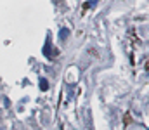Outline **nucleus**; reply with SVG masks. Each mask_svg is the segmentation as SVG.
<instances>
[{"instance_id": "nucleus-1", "label": "nucleus", "mask_w": 149, "mask_h": 130, "mask_svg": "<svg viewBox=\"0 0 149 130\" xmlns=\"http://www.w3.org/2000/svg\"><path fill=\"white\" fill-rule=\"evenodd\" d=\"M68 37H70V30H68V28H61V30H59V40L64 42Z\"/></svg>"}, {"instance_id": "nucleus-2", "label": "nucleus", "mask_w": 149, "mask_h": 130, "mask_svg": "<svg viewBox=\"0 0 149 130\" xmlns=\"http://www.w3.org/2000/svg\"><path fill=\"white\" fill-rule=\"evenodd\" d=\"M43 54H45L47 57H54V56H52V52H50V40H49V38H47L45 47H43Z\"/></svg>"}, {"instance_id": "nucleus-3", "label": "nucleus", "mask_w": 149, "mask_h": 130, "mask_svg": "<svg viewBox=\"0 0 149 130\" xmlns=\"http://www.w3.org/2000/svg\"><path fill=\"white\" fill-rule=\"evenodd\" d=\"M40 90H49V82L45 78H40Z\"/></svg>"}, {"instance_id": "nucleus-4", "label": "nucleus", "mask_w": 149, "mask_h": 130, "mask_svg": "<svg viewBox=\"0 0 149 130\" xmlns=\"http://www.w3.org/2000/svg\"><path fill=\"white\" fill-rule=\"evenodd\" d=\"M95 3H97V0H90V3H88V5H85V7H92V5H95Z\"/></svg>"}]
</instances>
